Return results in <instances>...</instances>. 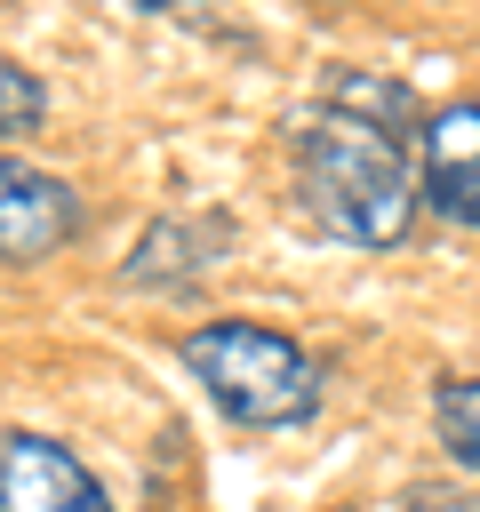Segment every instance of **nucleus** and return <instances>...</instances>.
<instances>
[{
  "mask_svg": "<svg viewBox=\"0 0 480 512\" xmlns=\"http://www.w3.org/2000/svg\"><path fill=\"white\" fill-rule=\"evenodd\" d=\"M416 96L384 72H336L312 112L288 120V168L304 192V216L328 240L352 248H392L408 240L424 208V168H416Z\"/></svg>",
  "mask_w": 480,
  "mask_h": 512,
  "instance_id": "obj_1",
  "label": "nucleus"
},
{
  "mask_svg": "<svg viewBox=\"0 0 480 512\" xmlns=\"http://www.w3.org/2000/svg\"><path fill=\"white\" fill-rule=\"evenodd\" d=\"M184 368L192 384L208 392V408L240 432H272V424H304L320 408V360L288 336V328H264V320H208L192 328L184 344Z\"/></svg>",
  "mask_w": 480,
  "mask_h": 512,
  "instance_id": "obj_2",
  "label": "nucleus"
},
{
  "mask_svg": "<svg viewBox=\"0 0 480 512\" xmlns=\"http://www.w3.org/2000/svg\"><path fill=\"white\" fill-rule=\"evenodd\" d=\"M0 512H112V496L96 488V472L40 440V432H8L0 440Z\"/></svg>",
  "mask_w": 480,
  "mask_h": 512,
  "instance_id": "obj_3",
  "label": "nucleus"
},
{
  "mask_svg": "<svg viewBox=\"0 0 480 512\" xmlns=\"http://www.w3.org/2000/svg\"><path fill=\"white\" fill-rule=\"evenodd\" d=\"M416 168H424V208L480 232V104H440V112H424Z\"/></svg>",
  "mask_w": 480,
  "mask_h": 512,
  "instance_id": "obj_4",
  "label": "nucleus"
},
{
  "mask_svg": "<svg viewBox=\"0 0 480 512\" xmlns=\"http://www.w3.org/2000/svg\"><path fill=\"white\" fill-rule=\"evenodd\" d=\"M72 232H80L72 184H56V176L8 160V168H0V256H8V264H48Z\"/></svg>",
  "mask_w": 480,
  "mask_h": 512,
  "instance_id": "obj_5",
  "label": "nucleus"
},
{
  "mask_svg": "<svg viewBox=\"0 0 480 512\" xmlns=\"http://www.w3.org/2000/svg\"><path fill=\"white\" fill-rule=\"evenodd\" d=\"M432 432H440V448L480 480V376H440V384H432Z\"/></svg>",
  "mask_w": 480,
  "mask_h": 512,
  "instance_id": "obj_6",
  "label": "nucleus"
},
{
  "mask_svg": "<svg viewBox=\"0 0 480 512\" xmlns=\"http://www.w3.org/2000/svg\"><path fill=\"white\" fill-rule=\"evenodd\" d=\"M0 128H8V136H32V128H40V80H32L16 56L0 64Z\"/></svg>",
  "mask_w": 480,
  "mask_h": 512,
  "instance_id": "obj_7",
  "label": "nucleus"
}]
</instances>
